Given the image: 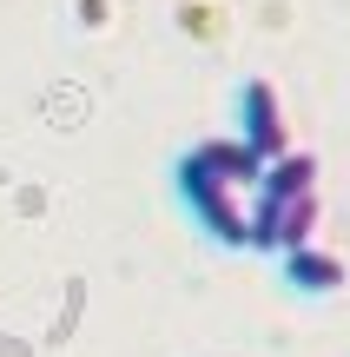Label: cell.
Returning a JSON list of instances; mask_svg holds the SVG:
<instances>
[{
	"label": "cell",
	"mask_w": 350,
	"mask_h": 357,
	"mask_svg": "<svg viewBox=\"0 0 350 357\" xmlns=\"http://www.w3.org/2000/svg\"><path fill=\"white\" fill-rule=\"evenodd\" d=\"M264 159L245 139H198L192 153H179V199L192 212V225L225 252H251V192H258Z\"/></svg>",
	"instance_id": "1"
},
{
	"label": "cell",
	"mask_w": 350,
	"mask_h": 357,
	"mask_svg": "<svg viewBox=\"0 0 350 357\" xmlns=\"http://www.w3.org/2000/svg\"><path fill=\"white\" fill-rule=\"evenodd\" d=\"M324 199L317 192H251V252H298L317 238Z\"/></svg>",
	"instance_id": "2"
},
{
	"label": "cell",
	"mask_w": 350,
	"mask_h": 357,
	"mask_svg": "<svg viewBox=\"0 0 350 357\" xmlns=\"http://www.w3.org/2000/svg\"><path fill=\"white\" fill-rule=\"evenodd\" d=\"M238 139H245L258 159H285L291 153V113H285L278 79L251 73L245 86H238Z\"/></svg>",
	"instance_id": "3"
},
{
	"label": "cell",
	"mask_w": 350,
	"mask_h": 357,
	"mask_svg": "<svg viewBox=\"0 0 350 357\" xmlns=\"http://www.w3.org/2000/svg\"><path fill=\"white\" fill-rule=\"evenodd\" d=\"M278 265H285V284L298 298H331V291H344V284H350V265L331 252V245H317V238L298 245V252H285Z\"/></svg>",
	"instance_id": "4"
}]
</instances>
